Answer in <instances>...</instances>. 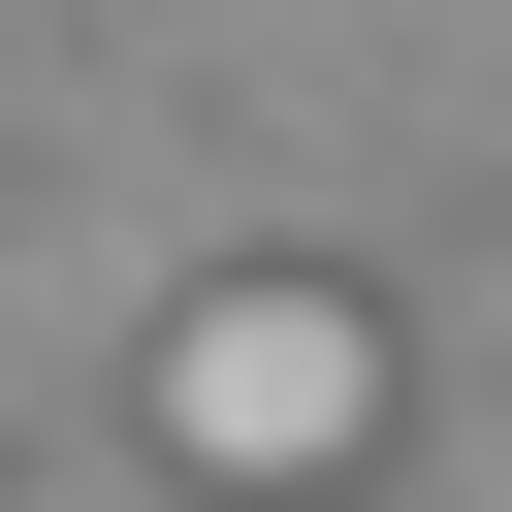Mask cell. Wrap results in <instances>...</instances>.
<instances>
[{
  "instance_id": "1",
  "label": "cell",
  "mask_w": 512,
  "mask_h": 512,
  "mask_svg": "<svg viewBox=\"0 0 512 512\" xmlns=\"http://www.w3.org/2000/svg\"><path fill=\"white\" fill-rule=\"evenodd\" d=\"M160 448H192L224 512H320V480L384 448V320H352V288H288V256H256V288H192V320H160Z\"/></svg>"
}]
</instances>
